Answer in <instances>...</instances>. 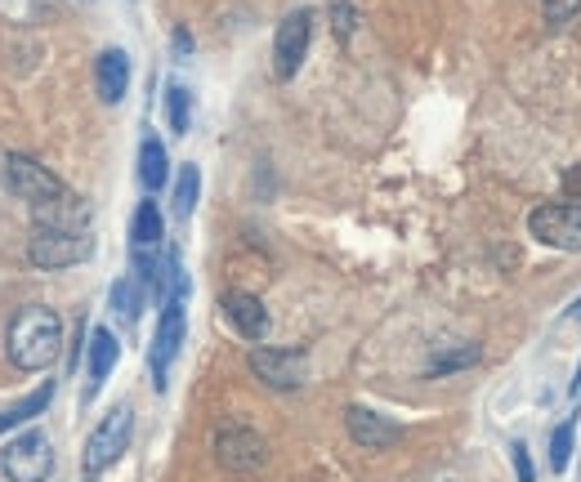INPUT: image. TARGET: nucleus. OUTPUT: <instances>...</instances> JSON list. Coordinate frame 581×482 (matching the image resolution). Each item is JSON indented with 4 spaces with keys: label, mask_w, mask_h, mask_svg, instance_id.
Segmentation results:
<instances>
[{
    "label": "nucleus",
    "mask_w": 581,
    "mask_h": 482,
    "mask_svg": "<svg viewBox=\"0 0 581 482\" xmlns=\"http://www.w3.org/2000/svg\"><path fill=\"white\" fill-rule=\"evenodd\" d=\"M58 344H63V317L45 304H27L14 322H10V339H5V354L19 371H45L58 358Z\"/></svg>",
    "instance_id": "f257e3e1"
},
{
    "label": "nucleus",
    "mask_w": 581,
    "mask_h": 482,
    "mask_svg": "<svg viewBox=\"0 0 581 482\" xmlns=\"http://www.w3.org/2000/svg\"><path fill=\"white\" fill-rule=\"evenodd\" d=\"M131 434H135V411L131 406H112L108 416L94 425V434L86 438V456H81L86 478H99L103 469H112L121 460V451L131 447Z\"/></svg>",
    "instance_id": "f03ea898"
},
{
    "label": "nucleus",
    "mask_w": 581,
    "mask_h": 482,
    "mask_svg": "<svg viewBox=\"0 0 581 482\" xmlns=\"http://www.w3.org/2000/svg\"><path fill=\"white\" fill-rule=\"evenodd\" d=\"M94 255V237L90 228H36L27 237V259L45 272L54 268H72V264H86Z\"/></svg>",
    "instance_id": "7ed1b4c3"
},
{
    "label": "nucleus",
    "mask_w": 581,
    "mask_h": 482,
    "mask_svg": "<svg viewBox=\"0 0 581 482\" xmlns=\"http://www.w3.org/2000/svg\"><path fill=\"white\" fill-rule=\"evenodd\" d=\"M5 183L32 205H49V201H58V197H68V183H63L49 166H41L36 157H27V153H10L5 157Z\"/></svg>",
    "instance_id": "20e7f679"
},
{
    "label": "nucleus",
    "mask_w": 581,
    "mask_h": 482,
    "mask_svg": "<svg viewBox=\"0 0 581 482\" xmlns=\"http://www.w3.org/2000/svg\"><path fill=\"white\" fill-rule=\"evenodd\" d=\"M215 460H220V469H228L237 478H250V473H260L269 464V447L246 425H224L215 434Z\"/></svg>",
    "instance_id": "39448f33"
},
{
    "label": "nucleus",
    "mask_w": 581,
    "mask_h": 482,
    "mask_svg": "<svg viewBox=\"0 0 581 482\" xmlns=\"http://www.w3.org/2000/svg\"><path fill=\"white\" fill-rule=\"evenodd\" d=\"M0 469H5L10 482H45L54 469V447L41 429H27L23 438H14L5 451H0Z\"/></svg>",
    "instance_id": "423d86ee"
},
{
    "label": "nucleus",
    "mask_w": 581,
    "mask_h": 482,
    "mask_svg": "<svg viewBox=\"0 0 581 482\" xmlns=\"http://www.w3.org/2000/svg\"><path fill=\"white\" fill-rule=\"evenodd\" d=\"M528 233L555 250H581V205L546 201L528 215Z\"/></svg>",
    "instance_id": "0eeeda50"
},
{
    "label": "nucleus",
    "mask_w": 581,
    "mask_h": 482,
    "mask_svg": "<svg viewBox=\"0 0 581 482\" xmlns=\"http://www.w3.org/2000/svg\"><path fill=\"white\" fill-rule=\"evenodd\" d=\"M309 41H313V14L309 10H291L278 23V36H273V77L278 81H291L300 72V63L309 54Z\"/></svg>",
    "instance_id": "6e6552de"
},
{
    "label": "nucleus",
    "mask_w": 581,
    "mask_h": 482,
    "mask_svg": "<svg viewBox=\"0 0 581 482\" xmlns=\"http://www.w3.org/2000/svg\"><path fill=\"white\" fill-rule=\"evenodd\" d=\"M183 344V300H161V317H157V335H153V389L166 393L170 384V367L179 358Z\"/></svg>",
    "instance_id": "1a4fd4ad"
},
{
    "label": "nucleus",
    "mask_w": 581,
    "mask_h": 482,
    "mask_svg": "<svg viewBox=\"0 0 581 482\" xmlns=\"http://www.w3.org/2000/svg\"><path fill=\"white\" fill-rule=\"evenodd\" d=\"M250 371L269 389H300L304 384V349H250Z\"/></svg>",
    "instance_id": "9d476101"
},
{
    "label": "nucleus",
    "mask_w": 581,
    "mask_h": 482,
    "mask_svg": "<svg viewBox=\"0 0 581 482\" xmlns=\"http://www.w3.org/2000/svg\"><path fill=\"white\" fill-rule=\"evenodd\" d=\"M345 425H349V438L367 451H384L403 438V425H394L390 416H380L371 406H345Z\"/></svg>",
    "instance_id": "9b49d317"
},
{
    "label": "nucleus",
    "mask_w": 581,
    "mask_h": 482,
    "mask_svg": "<svg viewBox=\"0 0 581 482\" xmlns=\"http://www.w3.org/2000/svg\"><path fill=\"white\" fill-rule=\"evenodd\" d=\"M228 326L242 335V339H265L269 335V309L260 295H250V291H224L220 300Z\"/></svg>",
    "instance_id": "f8f14e48"
},
{
    "label": "nucleus",
    "mask_w": 581,
    "mask_h": 482,
    "mask_svg": "<svg viewBox=\"0 0 581 482\" xmlns=\"http://www.w3.org/2000/svg\"><path fill=\"white\" fill-rule=\"evenodd\" d=\"M116 358H121V344H116V335H112L108 326H94V330H90V344H86V371H90L86 397H94V393L103 389V380L112 375Z\"/></svg>",
    "instance_id": "ddd939ff"
},
{
    "label": "nucleus",
    "mask_w": 581,
    "mask_h": 482,
    "mask_svg": "<svg viewBox=\"0 0 581 482\" xmlns=\"http://www.w3.org/2000/svg\"><path fill=\"white\" fill-rule=\"evenodd\" d=\"M94 86H99V99L103 103H121L125 90H131V58L125 49H103L99 63H94Z\"/></svg>",
    "instance_id": "4468645a"
},
{
    "label": "nucleus",
    "mask_w": 581,
    "mask_h": 482,
    "mask_svg": "<svg viewBox=\"0 0 581 482\" xmlns=\"http://www.w3.org/2000/svg\"><path fill=\"white\" fill-rule=\"evenodd\" d=\"M161 237H166V220L157 211V201H139V211L131 220V250H135V259L139 255H157Z\"/></svg>",
    "instance_id": "2eb2a0df"
},
{
    "label": "nucleus",
    "mask_w": 581,
    "mask_h": 482,
    "mask_svg": "<svg viewBox=\"0 0 581 482\" xmlns=\"http://www.w3.org/2000/svg\"><path fill=\"white\" fill-rule=\"evenodd\" d=\"M49 402H54V380H45L41 389H32L27 397H19L14 406H5V411H0V434H10L14 425H27V421H36Z\"/></svg>",
    "instance_id": "dca6fc26"
},
{
    "label": "nucleus",
    "mask_w": 581,
    "mask_h": 482,
    "mask_svg": "<svg viewBox=\"0 0 581 482\" xmlns=\"http://www.w3.org/2000/svg\"><path fill=\"white\" fill-rule=\"evenodd\" d=\"M166 179H170V161H166L161 139H144V144H139V183H144L148 192H161Z\"/></svg>",
    "instance_id": "f3484780"
},
{
    "label": "nucleus",
    "mask_w": 581,
    "mask_h": 482,
    "mask_svg": "<svg viewBox=\"0 0 581 482\" xmlns=\"http://www.w3.org/2000/svg\"><path fill=\"white\" fill-rule=\"evenodd\" d=\"M144 295H148V287L131 272V278H121V282L112 287V313H116L125 326L139 322V313H144Z\"/></svg>",
    "instance_id": "a211bd4d"
},
{
    "label": "nucleus",
    "mask_w": 581,
    "mask_h": 482,
    "mask_svg": "<svg viewBox=\"0 0 581 482\" xmlns=\"http://www.w3.org/2000/svg\"><path fill=\"white\" fill-rule=\"evenodd\" d=\"M577 425H581V416H577V411H568L563 425H555V434H550V469L555 473H563L568 460H572V451H577Z\"/></svg>",
    "instance_id": "6ab92c4d"
},
{
    "label": "nucleus",
    "mask_w": 581,
    "mask_h": 482,
    "mask_svg": "<svg viewBox=\"0 0 581 482\" xmlns=\"http://www.w3.org/2000/svg\"><path fill=\"white\" fill-rule=\"evenodd\" d=\"M198 192H202V170L188 161V166L179 170V179H175V192H170L175 215H179V220H188V215H192V205H198Z\"/></svg>",
    "instance_id": "aec40b11"
},
{
    "label": "nucleus",
    "mask_w": 581,
    "mask_h": 482,
    "mask_svg": "<svg viewBox=\"0 0 581 482\" xmlns=\"http://www.w3.org/2000/svg\"><path fill=\"white\" fill-rule=\"evenodd\" d=\"M188 108H192V94L183 86H170L166 90V121L175 134H188Z\"/></svg>",
    "instance_id": "412c9836"
},
{
    "label": "nucleus",
    "mask_w": 581,
    "mask_h": 482,
    "mask_svg": "<svg viewBox=\"0 0 581 482\" xmlns=\"http://www.w3.org/2000/svg\"><path fill=\"white\" fill-rule=\"evenodd\" d=\"M479 362V344H466L461 354H438L429 362V375H443V371H461V367H474Z\"/></svg>",
    "instance_id": "4be33fe9"
},
{
    "label": "nucleus",
    "mask_w": 581,
    "mask_h": 482,
    "mask_svg": "<svg viewBox=\"0 0 581 482\" xmlns=\"http://www.w3.org/2000/svg\"><path fill=\"white\" fill-rule=\"evenodd\" d=\"M577 10H581V0H541V14H546V23H550V27L572 23V19H577Z\"/></svg>",
    "instance_id": "5701e85b"
},
{
    "label": "nucleus",
    "mask_w": 581,
    "mask_h": 482,
    "mask_svg": "<svg viewBox=\"0 0 581 482\" xmlns=\"http://www.w3.org/2000/svg\"><path fill=\"white\" fill-rule=\"evenodd\" d=\"M332 27H336V36H340V41H349V36H354L358 14H354L349 0H336V5H332Z\"/></svg>",
    "instance_id": "b1692460"
},
{
    "label": "nucleus",
    "mask_w": 581,
    "mask_h": 482,
    "mask_svg": "<svg viewBox=\"0 0 581 482\" xmlns=\"http://www.w3.org/2000/svg\"><path fill=\"white\" fill-rule=\"evenodd\" d=\"M510 464H514V478L519 482H537V469H533V456L524 442H510Z\"/></svg>",
    "instance_id": "393cba45"
},
{
    "label": "nucleus",
    "mask_w": 581,
    "mask_h": 482,
    "mask_svg": "<svg viewBox=\"0 0 581 482\" xmlns=\"http://www.w3.org/2000/svg\"><path fill=\"white\" fill-rule=\"evenodd\" d=\"M563 192H568V197H581V161L563 170Z\"/></svg>",
    "instance_id": "a878e982"
},
{
    "label": "nucleus",
    "mask_w": 581,
    "mask_h": 482,
    "mask_svg": "<svg viewBox=\"0 0 581 482\" xmlns=\"http://www.w3.org/2000/svg\"><path fill=\"white\" fill-rule=\"evenodd\" d=\"M568 317H572V322H581V300H577V304L568 309Z\"/></svg>",
    "instance_id": "bb28decb"
}]
</instances>
